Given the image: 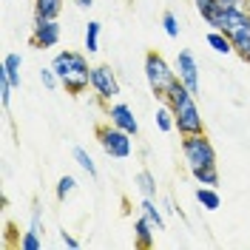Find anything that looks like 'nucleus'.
Segmentation results:
<instances>
[{
    "mask_svg": "<svg viewBox=\"0 0 250 250\" xmlns=\"http://www.w3.org/2000/svg\"><path fill=\"white\" fill-rule=\"evenodd\" d=\"M193 6H196V12L202 15V20L210 26V29H216V23H219V15H222V3L219 0H193Z\"/></svg>",
    "mask_w": 250,
    "mask_h": 250,
    "instance_id": "nucleus-13",
    "label": "nucleus"
},
{
    "mask_svg": "<svg viewBox=\"0 0 250 250\" xmlns=\"http://www.w3.org/2000/svg\"><path fill=\"white\" fill-rule=\"evenodd\" d=\"M40 83H43V88H48V91H54L57 85H60V77H57V71L48 65V68H40Z\"/></svg>",
    "mask_w": 250,
    "mask_h": 250,
    "instance_id": "nucleus-26",
    "label": "nucleus"
},
{
    "mask_svg": "<svg viewBox=\"0 0 250 250\" xmlns=\"http://www.w3.org/2000/svg\"><path fill=\"white\" fill-rule=\"evenodd\" d=\"M225 9H236V6H245V0H219Z\"/></svg>",
    "mask_w": 250,
    "mask_h": 250,
    "instance_id": "nucleus-30",
    "label": "nucleus"
},
{
    "mask_svg": "<svg viewBox=\"0 0 250 250\" xmlns=\"http://www.w3.org/2000/svg\"><path fill=\"white\" fill-rule=\"evenodd\" d=\"M100 31H103V26L97 20H88V26H85V51L88 54L100 51Z\"/></svg>",
    "mask_w": 250,
    "mask_h": 250,
    "instance_id": "nucleus-21",
    "label": "nucleus"
},
{
    "mask_svg": "<svg viewBox=\"0 0 250 250\" xmlns=\"http://www.w3.org/2000/svg\"><path fill=\"white\" fill-rule=\"evenodd\" d=\"M230 43H233V54H239L245 62H250V17L230 31Z\"/></svg>",
    "mask_w": 250,
    "mask_h": 250,
    "instance_id": "nucleus-10",
    "label": "nucleus"
},
{
    "mask_svg": "<svg viewBox=\"0 0 250 250\" xmlns=\"http://www.w3.org/2000/svg\"><path fill=\"white\" fill-rule=\"evenodd\" d=\"M145 80H148V85H151V91H154L156 100H165L168 91H171L173 85L179 83L176 77V68H173L171 62L165 60L159 51H148L145 54Z\"/></svg>",
    "mask_w": 250,
    "mask_h": 250,
    "instance_id": "nucleus-3",
    "label": "nucleus"
},
{
    "mask_svg": "<svg viewBox=\"0 0 250 250\" xmlns=\"http://www.w3.org/2000/svg\"><path fill=\"white\" fill-rule=\"evenodd\" d=\"M182 156H185L188 171H208V168H216V148L213 142L202 134H185L182 137Z\"/></svg>",
    "mask_w": 250,
    "mask_h": 250,
    "instance_id": "nucleus-4",
    "label": "nucleus"
},
{
    "mask_svg": "<svg viewBox=\"0 0 250 250\" xmlns=\"http://www.w3.org/2000/svg\"><path fill=\"white\" fill-rule=\"evenodd\" d=\"M245 9H248V12H250V0H245Z\"/></svg>",
    "mask_w": 250,
    "mask_h": 250,
    "instance_id": "nucleus-32",
    "label": "nucleus"
},
{
    "mask_svg": "<svg viewBox=\"0 0 250 250\" xmlns=\"http://www.w3.org/2000/svg\"><path fill=\"white\" fill-rule=\"evenodd\" d=\"M162 29H165L168 37H179V20H176L173 12H165V15H162Z\"/></svg>",
    "mask_w": 250,
    "mask_h": 250,
    "instance_id": "nucleus-27",
    "label": "nucleus"
},
{
    "mask_svg": "<svg viewBox=\"0 0 250 250\" xmlns=\"http://www.w3.org/2000/svg\"><path fill=\"white\" fill-rule=\"evenodd\" d=\"M173 68H176V77L179 83L190 88L193 94H199V65H196V57H193V51H188L182 48L179 54H176V62H173Z\"/></svg>",
    "mask_w": 250,
    "mask_h": 250,
    "instance_id": "nucleus-8",
    "label": "nucleus"
},
{
    "mask_svg": "<svg viewBox=\"0 0 250 250\" xmlns=\"http://www.w3.org/2000/svg\"><path fill=\"white\" fill-rule=\"evenodd\" d=\"M65 0H34V17H51L57 20Z\"/></svg>",
    "mask_w": 250,
    "mask_h": 250,
    "instance_id": "nucleus-16",
    "label": "nucleus"
},
{
    "mask_svg": "<svg viewBox=\"0 0 250 250\" xmlns=\"http://www.w3.org/2000/svg\"><path fill=\"white\" fill-rule=\"evenodd\" d=\"M74 190H77V179H74L71 173L60 176V182H57V199H60V202H65V196H71Z\"/></svg>",
    "mask_w": 250,
    "mask_h": 250,
    "instance_id": "nucleus-22",
    "label": "nucleus"
},
{
    "mask_svg": "<svg viewBox=\"0 0 250 250\" xmlns=\"http://www.w3.org/2000/svg\"><path fill=\"white\" fill-rule=\"evenodd\" d=\"M205 40H208V46L213 48L216 54H225V57H228V54H233V43H230V34H225V31L210 29Z\"/></svg>",
    "mask_w": 250,
    "mask_h": 250,
    "instance_id": "nucleus-14",
    "label": "nucleus"
},
{
    "mask_svg": "<svg viewBox=\"0 0 250 250\" xmlns=\"http://www.w3.org/2000/svg\"><path fill=\"white\" fill-rule=\"evenodd\" d=\"M97 140L103 145V151L111 156V159H128L131 156V134L117 128V125H100L97 128Z\"/></svg>",
    "mask_w": 250,
    "mask_h": 250,
    "instance_id": "nucleus-5",
    "label": "nucleus"
},
{
    "mask_svg": "<svg viewBox=\"0 0 250 250\" xmlns=\"http://www.w3.org/2000/svg\"><path fill=\"white\" fill-rule=\"evenodd\" d=\"M134 182H137V190L142 193V199H156V179L148 171H140Z\"/></svg>",
    "mask_w": 250,
    "mask_h": 250,
    "instance_id": "nucleus-20",
    "label": "nucleus"
},
{
    "mask_svg": "<svg viewBox=\"0 0 250 250\" xmlns=\"http://www.w3.org/2000/svg\"><path fill=\"white\" fill-rule=\"evenodd\" d=\"M156 233H159V230L154 228V222L140 213V219L134 222V245H137V248H154Z\"/></svg>",
    "mask_w": 250,
    "mask_h": 250,
    "instance_id": "nucleus-11",
    "label": "nucleus"
},
{
    "mask_svg": "<svg viewBox=\"0 0 250 250\" xmlns=\"http://www.w3.org/2000/svg\"><path fill=\"white\" fill-rule=\"evenodd\" d=\"M40 236H43V233H37L34 228H29L26 233L20 236V248H23V250H40V248H43V239H40Z\"/></svg>",
    "mask_w": 250,
    "mask_h": 250,
    "instance_id": "nucleus-23",
    "label": "nucleus"
},
{
    "mask_svg": "<svg viewBox=\"0 0 250 250\" xmlns=\"http://www.w3.org/2000/svg\"><path fill=\"white\" fill-rule=\"evenodd\" d=\"M71 156H74V162H77L80 168H83V171L91 176V179L97 176V162L91 159V154H88L83 145H74V148H71Z\"/></svg>",
    "mask_w": 250,
    "mask_h": 250,
    "instance_id": "nucleus-19",
    "label": "nucleus"
},
{
    "mask_svg": "<svg viewBox=\"0 0 250 250\" xmlns=\"http://www.w3.org/2000/svg\"><path fill=\"white\" fill-rule=\"evenodd\" d=\"M60 242H62V245H65L68 250H77V248H80V242H77V239H74L71 233H65V230L60 233Z\"/></svg>",
    "mask_w": 250,
    "mask_h": 250,
    "instance_id": "nucleus-29",
    "label": "nucleus"
},
{
    "mask_svg": "<svg viewBox=\"0 0 250 250\" xmlns=\"http://www.w3.org/2000/svg\"><path fill=\"white\" fill-rule=\"evenodd\" d=\"M51 68L57 71L60 85L68 94H83V91L91 88V65H88V60H85V54L65 48V51H60V54H54Z\"/></svg>",
    "mask_w": 250,
    "mask_h": 250,
    "instance_id": "nucleus-1",
    "label": "nucleus"
},
{
    "mask_svg": "<svg viewBox=\"0 0 250 250\" xmlns=\"http://www.w3.org/2000/svg\"><path fill=\"white\" fill-rule=\"evenodd\" d=\"M154 120H156V128H159L162 134H171V131H176V123H173V111H171V105H168V103H162V105L156 108Z\"/></svg>",
    "mask_w": 250,
    "mask_h": 250,
    "instance_id": "nucleus-18",
    "label": "nucleus"
},
{
    "mask_svg": "<svg viewBox=\"0 0 250 250\" xmlns=\"http://www.w3.org/2000/svg\"><path fill=\"white\" fill-rule=\"evenodd\" d=\"M162 103L171 105L176 131H179L182 137H185V134H202L205 131L202 114H199V108H196V94L190 91V88H185L182 83H176Z\"/></svg>",
    "mask_w": 250,
    "mask_h": 250,
    "instance_id": "nucleus-2",
    "label": "nucleus"
},
{
    "mask_svg": "<svg viewBox=\"0 0 250 250\" xmlns=\"http://www.w3.org/2000/svg\"><path fill=\"white\" fill-rule=\"evenodd\" d=\"M12 91H15V85H12L9 77L0 71V105H3V108H9V103H12Z\"/></svg>",
    "mask_w": 250,
    "mask_h": 250,
    "instance_id": "nucleus-25",
    "label": "nucleus"
},
{
    "mask_svg": "<svg viewBox=\"0 0 250 250\" xmlns=\"http://www.w3.org/2000/svg\"><path fill=\"white\" fill-rule=\"evenodd\" d=\"M108 123L117 125V128H123L128 131L131 137H137V131H140V123H137V117H134V111L128 108L125 103H108Z\"/></svg>",
    "mask_w": 250,
    "mask_h": 250,
    "instance_id": "nucleus-9",
    "label": "nucleus"
},
{
    "mask_svg": "<svg viewBox=\"0 0 250 250\" xmlns=\"http://www.w3.org/2000/svg\"><path fill=\"white\" fill-rule=\"evenodd\" d=\"M193 179H196L199 185L216 188L219 185V171H216V168H208V171H193Z\"/></svg>",
    "mask_w": 250,
    "mask_h": 250,
    "instance_id": "nucleus-24",
    "label": "nucleus"
},
{
    "mask_svg": "<svg viewBox=\"0 0 250 250\" xmlns=\"http://www.w3.org/2000/svg\"><path fill=\"white\" fill-rule=\"evenodd\" d=\"M20 68H23V57H20L17 51H9V54L3 57V65H0V71L9 77V83H12L15 88H20V83H23V77H20Z\"/></svg>",
    "mask_w": 250,
    "mask_h": 250,
    "instance_id": "nucleus-12",
    "label": "nucleus"
},
{
    "mask_svg": "<svg viewBox=\"0 0 250 250\" xmlns=\"http://www.w3.org/2000/svg\"><path fill=\"white\" fill-rule=\"evenodd\" d=\"M29 228H34L37 233H43V213H40V208H34L31 210V225Z\"/></svg>",
    "mask_w": 250,
    "mask_h": 250,
    "instance_id": "nucleus-28",
    "label": "nucleus"
},
{
    "mask_svg": "<svg viewBox=\"0 0 250 250\" xmlns=\"http://www.w3.org/2000/svg\"><path fill=\"white\" fill-rule=\"evenodd\" d=\"M196 202L202 205L205 210H219V208H222V196H219L216 188L199 185V188H196Z\"/></svg>",
    "mask_w": 250,
    "mask_h": 250,
    "instance_id": "nucleus-15",
    "label": "nucleus"
},
{
    "mask_svg": "<svg viewBox=\"0 0 250 250\" xmlns=\"http://www.w3.org/2000/svg\"><path fill=\"white\" fill-rule=\"evenodd\" d=\"M91 88L103 103L120 97V80L111 71V65H91Z\"/></svg>",
    "mask_w": 250,
    "mask_h": 250,
    "instance_id": "nucleus-6",
    "label": "nucleus"
},
{
    "mask_svg": "<svg viewBox=\"0 0 250 250\" xmlns=\"http://www.w3.org/2000/svg\"><path fill=\"white\" fill-rule=\"evenodd\" d=\"M60 23L51 17H34V29H31V46L34 48H54L60 43Z\"/></svg>",
    "mask_w": 250,
    "mask_h": 250,
    "instance_id": "nucleus-7",
    "label": "nucleus"
},
{
    "mask_svg": "<svg viewBox=\"0 0 250 250\" xmlns=\"http://www.w3.org/2000/svg\"><path fill=\"white\" fill-rule=\"evenodd\" d=\"M140 213H142L145 219H151V222H154L156 230H165V216H162V210L156 208V199H142Z\"/></svg>",
    "mask_w": 250,
    "mask_h": 250,
    "instance_id": "nucleus-17",
    "label": "nucleus"
},
{
    "mask_svg": "<svg viewBox=\"0 0 250 250\" xmlns=\"http://www.w3.org/2000/svg\"><path fill=\"white\" fill-rule=\"evenodd\" d=\"M74 3H77L80 9H91L94 6V0H74Z\"/></svg>",
    "mask_w": 250,
    "mask_h": 250,
    "instance_id": "nucleus-31",
    "label": "nucleus"
}]
</instances>
